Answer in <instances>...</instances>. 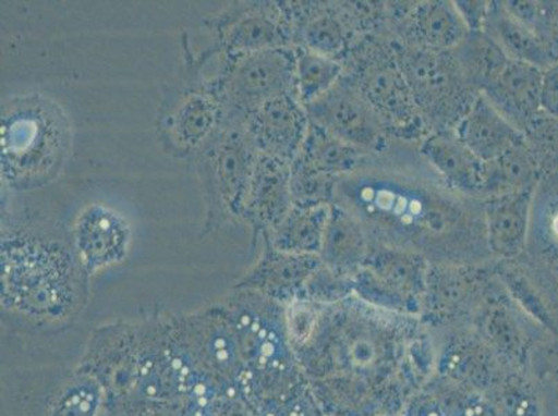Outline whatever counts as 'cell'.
I'll use <instances>...</instances> for the list:
<instances>
[{"instance_id":"obj_1","label":"cell","mask_w":558,"mask_h":416,"mask_svg":"<svg viewBox=\"0 0 558 416\" xmlns=\"http://www.w3.org/2000/svg\"><path fill=\"white\" fill-rule=\"evenodd\" d=\"M333 205L378 245L433 255L489 250L484 199L454 189L409 144L390 142L339 178Z\"/></svg>"},{"instance_id":"obj_2","label":"cell","mask_w":558,"mask_h":416,"mask_svg":"<svg viewBox=\"0 0 558 416\" xmlns=\"http://www.w3.org/2000/svg\"><path fill=\"white\" fill-rule=\"evenodd\" d=\"M2 270L4 294L25 311L62 309L73 297V258L62 243L47 235L25 232L4 237Z\"/></svg>"},{"instance_id":"obj_3","label":"cell","mask_w":558,"mask_h":416,"mask_svg":"<svg viewBox=\"0 0 558 416\" xmlns=\"http://www.w3.org/2000/svg\"><path fill=\"white\" fill-rule=\"evenodd\" d=\"M296 56L291 48L233 54L216 94L221 123L246 124L264 103L281 96H298Z\"/></svg>"},{"instance_id":"obj_4","label":"cell","mask_w":558,"mask_h":416,"mask_svg":"<svg viewBox=\"0 0 558 416\" xmlns=\"http://www.w3.org/2000/svg\"><path fill=\"white\" fill-rule=\"evenodd\" d=\"M393 49L425 123L454 130L480 94L466 85L453 54L414 45Z\"/></svg>"},{"instance_id":"obj_5","label":"cell","mask_w":558,"mask_h":416,"mask_svg":"<svg viewBox=\"0 0 558 416\" xmlns=\"http://www.w3.org/2000/svg\"><path fill=\"white\" fill-rule=\"evenodd\" d=\"M304 108L312 124L350 145L375 154L390 144L387 125L349 77Z\"/></svg>"},{"instance_id":"obj_6","label":"cell","mask_w":558,"mask_h":416,"mask_svg":"<svg viewBox=\"0 0 558 416\" xmlns=\"http://www.w3.org/2000/svg\"><path fill=\"white\" fill-rule=\"evenodd\" d=\"M349 78L377 111L388 131H421L420 126L425 120L405 83L393 48L392 53L380 49V52L368 54Z\"/></svg>"},{"instance_id":"obj_7","label":"cell","mask_w":558,"mask_h":416,"mask_svg":"<svg viewBox=\"0 0 558 416\" xmlns=\"http://www.w3.org/2000/svg\"><path fill=\"white\" fill-rule=\"evenodd\" d=\"M260 150L246 124L221 123L210 142L211 182L222 205L242 217Z\"/></svg>"},{"instance_id":"obj_8","label":"cell","mask_w":558,"mask_h":416,"mask_svg":"<svg viewBox=\"0 0 558 416\" xmlns=\"http://www.w3.org/2000/svg\"><path fill=\"white\" fill-rule=\"evenodd\" d=\"M308 125L306 108L293 95L267 101L246 121L260 154L289 164L301 155Z\"/></svg>"},{"instance_id":"obj_9","label":"cell","mask_w":558,"mask_h":416,"mask_svg":"<svg viewBox=\"0 0 558 416\" xmlns=\"http://www.w3.org/2000/svg\"><path fill=\"white\" fill-rule=\"evenodd\" d=\"M292 208L291 164L260 154L242 217L266 233L274 230Z\"/></svg>"},{"instance_id":"obj_10","label":"cell","mask_w":558,"mask_h":416,"mask_svg":"<svg viewBox=\"0 0 558 416\" xmlns=\"http://www.w3.org/2000/svg\"><path fill=\"white\" fill-rule=\"evenodd\" d=\"M291 24L272 4L236 9L221 24V39L230 56L289 48Z\"/></svg>"},{"instance_id":"obj_11","label":"cell","mask_w":558,"mask_h":416,"mask_svg":"<svg viewBox=\"0 0 558 416\" xmlns=\"http://www.w3.org/2000/svg\"><path fill=\"white\" fill-rule=\"evenodd\" d=\"M545 71L510 60L500 77L484 90L490 103L522 132L543 114L542 89Z\"/></svg>"},{"instance_id":"obj_12","label":"cell","mask_w":558,"mask_h":416,"mask_svg":"<svg viewBox=\"0 0 558 416\" xmlns=\"http://www.w3.org/2000/svg\"><path fill=\"white\" fill-rule=\"evenodd\" d=\"M454 131L482 162L495 160L526 140L524 132L512 125L482 94L476 96Z\"/></svg>"},{"instance_id":"obj_13","label":"cell","mask_w":558,"mask_h":416,"mask_svg":"<svg viewBox=\"0 0 558 416\" xmlns=\"http://www.w3.org/2000/svg\"><path fill=\"white\" fill-rule=\"evenodd\" d=\"M74 240L86 266L96 268L124 257L131 232L123 217L95 205L78 217Z\"/></svg>"},{"instance_id":"obj_14","label":"cell","mask_w":558,"mask_h":416,"mask_svg":"<svg viewBox=\"0 0 558 416\" xmlns=\"http://www.w3.org/2000/svg\"><path fill=\"white\" fill-rule=\"evenodd\" d=\"M421 156L454 189L482 199L484 162L471 154L454 130H435L421 139Z\"/></svg>"},{"instance_id":"obj_15","label":"cell","mask_w":558,"mask_h":416,"mask_svg":"<svg viewBox=\"0 0 558 416\" xmlns=\"http://www.w3.org/2000/svg\"><path fill=\"white\" fill-rule=\"evenodd\" d=\"M12 121L24 132L27 139L2 132L4 171L16 176L29 172L32 167H37V171L43 172L39 170L40 166H45L43 157H47L53 164L56 157L60 155V134H62L58 126L49 129V124L54 123L56 120L47 125L44 115L37 117L32 109H25V114L22 111ZM45 169L49 170L47 166Z\"/></svg>"},{"instance_id":"obj_16","label":"cell","mask_w":558,"mask_h":416,"mask_svg":"<svg viewBox=\"0 0 558 416\" xmlns=\"http://www.w3.org/2000/svg\"><path fill=\"white\" fill-rule=\"evenodd\" d=\"M535 191L510 193L484 200L486 243L490 252L511 256L524 247L530 235Z\"/></svg>"},{"instance_id":"obj_17","label":"cell","mask_w":558,"mask_h":416,"mask_svg":"<svg viewBox=\"0 0 558 416\" xmlns=\"http://www.w3.org/2000/svg\"><path fill=\"white\" fill-rule=\"evenodd\" d=\"M482 32L488 34L507 58L514 62L532 64L543 71L556 64L534 29L512 17L504 2H489Z\"/></svg>"},{"instance_id":"obj_18","label":"cell","mask_w":558,"mask_h":416,"mask_svg":"<svg viewBox=\"0 0 558 416\" xmlns=\"http://www.w3.org/2000/svg\"><path fill=\"white\" fill-rule=\"evenodd\" d=\"M410 29L414 34V47L451 52L469 35L463 17L454 2H423L413 9Z\"/></svg>"},{"instance_id":"obj_19","label":"cell","mask_w":558,"mask_h":416,"mask_svg":"<svg viewBox=\"0 0 558 416\" xmlns=\"http://www.w3.org/2000/svg\"><path fill=\"white\" fill-rule=\"evenodd\" d=\"M541 166L525 140L497 159L484 162L482 170V199L536 191L539 185Z\"/></svg>"},{"instance_id":"obj_20","label":"cell","mask_w":558,"mask_h":416,"mask_svg":"<svg viewBox=\"0 0 558 416\" xmlns=\"http://www.w3.org/2000/svg\"><path fill=\"white\" fill-rule=\"evenodd\" d=\"M331 206L302 208L293 206L288 216L264 240L279 252L312 256L322 252Z\"/></svg>"},{"instance_id":"obj_21","label":"cell","mask_w":558,"mask_h":416,"mask_svg":"<svg viewBox=\"0 0 558 416\" xmlns=\"http://www.w3.org/2000/svg\"><path fill=\"white\" fill-rule=\"evenodd\" d=\"M461 75L476 94H482L504 73L510 59L485 32H470L451 50Z\"/></svg>"},{"instance_id":"obj_22","label":"cell","mask_w":558,"mask_h":416,"mask_svg":"<svg viewBox=\"0 0 558 416\" xmlns=\"http://www.w3.org/2000/svg\"><path fill=\"white\" fill-rule=\"evenodd\" d=\"M373 151L337 138L311 123L301 156L324 174L342 178L356 171Z\"/></svg>"},{"instance_id":"obj_23","label":"cell","mask_w":558,"mask_h":416,"mask_svg":"<svg viewBox=\"0 0 558 416\" xmlns=\"http://www.w3.org/2000/svg\"><path fill=\"white\" fill-rule=\"evenodd\" d=\"M222 110L216 94L194 93L182 101L172 117V135L181 147L195 149L220 129Z\"/></svg>"},{"instance_id":"obj_24","label":"cell","mask_w":558,"mask_h":416,"mask_svg":"<svg viewBox=\"0 0 558 416\" xmlns=\"http://www.w3.org/2000/svg\"><path fill=\"white\" fill-rule=\"evenodd\" d=\"M364 228L342 207L332 205L322 253L331 262L357 260L372 245Z\"/></svg>"},{"instance_id":"obj_25","label":"cell","mask_w":558,"mask_h":416,"mask_svg":"<svg viewBox=\"0 0 558 416\" xmlns=\"http://www.w3.org/2000/svg\"><path fill=\"white\" fill-rule=\"evenodd\" d=\"M343 77L337 59L302 49L296 56V93L303 106L322 98Z\"/></svg>"},{"instance_id":"obj_26","label":"cell","mask_w":558,"mask_h":416,"mask_svg":"<svg viewBox=\"0 0 558 416\" xmlns=\"http://www.w3.org/2000/svg\"><path fill=\"white\" fill-rule=\"evenodd\" d=\"M338 178L314 169L301 155L291 164L293 206L308 208L333 205Z\"/></svg>"},{"instance_id":"obj_27","label":"cell","mask_w":558,"mask_h":416,"mask_svg":"<svg viewBox=\"0 0 558 416\" xmlns=\"http://www.w3.org/2000/svg\"><path fill=\"white\" fill-rule=\"evenodd\" d=\"M292 33L304 45L303 49L331 59H337V54L342 52L347 44L341 23L329 13L319 12L304 17Z\"/></svg>"},{"instance_id":"obj_28","label":"cell","mask_w":558,"mask_h":416,"mask_svg":"<svg viewBox=\"0 0 558 416\" xmlns=\"http://www.w3.org/2000/svg\"><path fill=\"white\" fill-rule=\"evenodd\" d=\"M534 32L558 63V2H539Z\"/></svg>"},{"instance_id":"obj_29","label":"cell","mask_w":558,"mask_h":416,"mask_svg":"<svg viewBox=\"0 0 558 416\" xmlns=\"http://www.w3.org/2000/svg\"><path fill=\"white\" fill-rule=\"evenodd\" d=\"M542 111L543 114L558 120V63L547 69L543 75Z\"/></svg>"},{"instance_id":"obj_30","label":"cell","mask_w":558,"mask_h":416,"mask_svg":"<svg viewBox=\"0 0 558 416\" xmlns=\"http://www.w3.org/2000/svg\"><path fill=\"white\" fill-rule=\"evenodd\" d=\"M454 4L470 32H482L486 14H488L489 2L460 0V2H454Z\"/></svg>"}]
</instances>
